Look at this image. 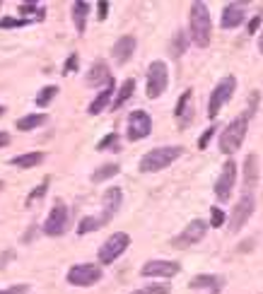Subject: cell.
<instances>
[{"mask_svg": "<svg viewBox=\"0 0 263 294\" xmlns=\"http://www.w3.org/2000/svg\"><path fill=\"white\" fill-rule=\"evenodd\" d=\"M181 266L176 261H148L142 270H140V275L142 278H174V275H179Z\"/></svg>", "mask_w": 263, "mask_h": 294, "instance_id": "obj_14", "label": "cell"}, {"mask_svg": "<svg viewBox=\"0 0 263 294\" xmlns=\"http://www.w3.org/2000/svg\"><path fill=\"white\" fill-rule=\"evenodd\" d=\"M258 51L263 53V31H261V39H258Z\"/></svg>", "mask_w": 263, "mask_h": 294, "instance_id": "obj_41", "label": "cell"}, {"mask_svg": "<svg viewBox=\"0 0 263 294\" xmlns=\"http://www.w3.org/2000/svg\"><path fill=\"white\" fill-rule=\"evenodd\" d=\"M258 24H261V14H258V17H254V19L249 22V34H254V31L258 29Z\"/></svg>", "mask_w": 263, "mask_h": 294, "instance_id": "obj_39", "label": "cell"}, {"mask_svg": "<svg viewBox=\"0 0 263 294\" xmlns=\"http://www.w3.org/2000/svg\"><path fill=\"white\" fill-rule=\"evenodd\" d=\"M5 145H10V135L0 130V147H5Z\"/></svg>", "mask_w": 263, "mask_h": 294, "instance_id": "obj_40", "label": "cell"}, {"mask_svg": "<svg viewBox=\"0 0 263 294\" xmlns=\"http://www.w3.org/2000/svg\"><path fill=\"white\" fill-rule=\"evenodd\" d=\"M191 89H186L184 94H181L179 104H176V109H174V116H176V121H179V126H188L191 123Z\"/></svg>", "mask_w": 263, "mask_h": 294, "instance_id": "obj_20", "label": "cell"}, {"mask_svg": "<svg viewBox=\"0 0 263 294\" xmlns=\"http://www.w3.org/2000/svg\"><path fill=\"white\" fill-rule=\"evenodd\" d=\"M102 280V268L92 263H78L68 270V282L75 287H92Z\"/></svg>", "mask_w": 263, "mask_h": 294, "instance_id": "obj_8", "label": "cell"}, {"mask_svg": "<svg viewBox=\"0 0 263 294\" xmlns=\"http://www.w3.org/2000/svg\"><path fill=\"white\" fill-rule=\"evenodd\" d=\"M246 130H249V113L236 116L232 123H227V128L220 133V152L234 154L246 138Z\"/></svg>", "mask_w": 263, "mask_h": 294, "instance_id": "obj_3", "label": "cell"}, {"mask_svg": "<svg viewBox=\"0 0 263 294\" xmlns=\"http://www.w3.org/2000/svg\"><path fill=\"white\" fill-rule=\"evenodd\" d=\"M133 92H136V80H126V82L118 87V94H116L114 101H111V109H121L126 101L133 97Z\"/></svg>", "mask_w": 263, "mask_h": 294, "instance_id": "obj_23", "label": "cell"}, {"mask_svg": "<svg viewBox=\"0 0 263 294\" xmlns=\"http://www.w3.org/2000/svg\"><path fill=\"white\" fill-rule=\"evenodd\" d=\"M42 123H46V113H29V116L17 121V128L20 130H34V128H39Z\"/></svg>", "mask_w": 263, "mask_h": 294, "instance_id": "obj_25", "label": "cell"}, {"mask_svg": "<svg viewBox=\"0 0 263 294\" xmlns=\"http://www.w3.org/2000/svg\"><path fill=\"white\" fill-rule=\"evenodd\" d=\"M191 290H210L212 294H220V290L224 287V278L220 275H196L194 280L188 282Z\"/></svg>", "mask_w": 263, "mask_h": 294, "instance_id": "obj_17", "label": "cell"}, {"mask_svg": "<svg viewBox=\"0 0 263 294\" xmlns=\"http://www.w3.org/2000/svg\"><path fill=\"white\" fill-rule=\"evenodd\" d=\"M234 181H236V162L234 159H230V162L222 167L220 176H218V181H215V198L222 200V203H227L230 196H232Z\"/></svg>", "mask_w": 263, "mask_h": 294, "instance_id": "obj_12", "label": "cell"}, {"mask_svg": "<svg viewBox=\"0 0 263 294\" xmlns=\"http://www.w3.org/2000/svg\"><path fill=\"white\" fill-rule=\"evenodd\" d=\"M44 162V152H27V154H20V157H12L10 164L20 169H32V167H39Z\"/></svg>", "mask_w": 263, "mask_h": 294, "instance_id": "obj_22", "label": "cell"}, {"mask_svg": "<svg viewBox=\"0 0 263 294\" xmlns=\"http://www.w3.org/2000/svg\"><path fill=\"white\" fill-rule=\"evenodd\" d=\"M111 80H114V77H111L109 65H106L104 60H97V63L90 68V72H87V84H90V87H99V84L106 87Z\"/></svg>", "mask_w": 263, "mask_h": 294, "instance_id": "obj_18", "label": "cell"}, {"mask_svg": "<svg viewBox=\"0 0 263 294\" xmlns=\"http://www.w3.org/2000/svg\"><path fill=\"white\" fill-rule=\"evenodd\" d=\"M118 174V164H104V167H99L94 174H92V181L94 183H102L106 181V179H114Z\"/></svg>", "mask_w": 263, "mask_h": 294, "instance_id": "obj_27", "label": "cell"}, {"mask_svg": "<svg viewBox=\"0 0 263 294\" xmlns=\"http://www.w3.org/2000/svg\"><path fill=\"white\" fill-rule=\"evenodd\" d=\"M68 220H70L68 208L58 200L54 208H51V212H48L46 222H44V234H46V237H60V234H66Z\"/></svg>", "mask_w": 263, "mask_h": 294, "instance_id": "obj_7", "label": "cell"}, {"mask_svg": "<svg viewBox=\"0 0 263 294\" xmlns=\"http://www.w3.org/2000/svg\"><path fill=\"white\" fill-rule=\"evenodd\" d=\"M166 84H169V70H166L164 60H152L148 68V97L157 99L164 94Z\"/></svg>", "mask_w": 263, "mask_h": 294, "instance_id": "obj_5", "label": "cell"}, {"mask_svg": "<svg viewBox=\"0 0 263 294\" xmlns=\"http://www.w3.org/2000/svg\"><path fill=\"white\" fill-rule=\"evenodd\" d=\"M215 133H218V128H215V126H210L208 130H206V133L200 135V140H198V147H200V150H206V147L210 145V138H212Z\"/></svg>", "mask_w": 263, "mask_h": 294, "instance_id": "obj_34", "label": "cell"}, {"mask_svg": "<svg viewBox=\"0 0 263 294\" xmlns=\"http://www.w3.org/2000/svg\"><path fill=\"white\" fill-rule=\"evenodd\" d=\"M46 188H48V179H44V181L39 183V186H36L32 193H29V196H27V205H32V203H36L39 198L46 196Z\"/></svg>", "mask_w": 263, "mask_h": 294, "instance_id": "obj_31", "label": "cell"}, {"mask_svg": "<svg viewBox=\"0 0 263 294\" xmlns=\"http://www.w3.org/2000/svg\"><path fill=\"white\" fill-rule=\"evenodd\" d=\"M152 133V118L148 111H133L128 116V140L138 142L145 140Z\"/></svg>", "mask_w": 263, "mask_h": 294, "instance_id": "obj_10", "label": "cell"}, {"mask_svg": "<svg viewBox=\"0 0 263 294\" xmlns=\"http://www.w3.org/2000/svg\"><path fill=\"white\" fill-rule=\"evenodd\" d=\"M133 51H136V36L126 34V36H121L118 41L114 43L111 56H114V60H116L118 65H126V63L130 60V56H133Z\"/></svg>", "mask_w": 263, "mask_h": 294, "instance_id": "obj_16", "label": "cell"}, {"mask_svg": "<svg viewBox=\"0 0 263 294\" xmlns=\"http://www.w3.org/2000/svg\"><path fill=\"white\" fill-rule=\"evenodd\" d=\"M206 232H208V224L203 222V220H194V222H188V227L181 232L179 237L172 239V246L184 251V249H188V246L198 244L200 239L206 237Z\"/></svg>", "mask_w": 263, "mask_h": 294, "instance_id": "obj_11", "label": "cell"}, {"mask_svg": "<svg viewBox=\"0 0 263 294\" xmlns=\"http://www.w3.org/2000/svg\"><path fill=\"white\" fill-rule=\"evenodd\" d=\"M75 68H78V56H70V58H68V63H66V68H63V72L68 75V72H72Z\"/></svg>", "mask_w": 263, "mask_h": 294, "instance_id": "obj_37", "label": "cell"}, {"mask_svg": "<svg viewBox=\"0 0 263 294\" xmlns=\"http://www.w3.org/2000/svg\"><path fill=\"white\" fill-rule=\"evenodd\" d=\"M169 292H172V287L166 282H154V285H145V287H140V290L130 294H169Z\"/></svg>", "mask_w": 263, "mask_h": 294, "instance_id": "obj_28", "label": "cell"}, {"mask_svg": "<svg viewBox=\"0 0 263 294\" xmlns=\"http://www.w3.org/2000/svg\"><path fill=\"white\" fill-rule=\"evenodd\" d=\"M234 89H236V77L234 75H227V77H222L220 82H218V87H215L212 94H210V104H208V116L210 118H215V116L222 111V106L232 99Z\"/></svg>", "mask_w": 263, "mask_h": 294, "instance_id": "obj_4", "label": "cell"}, {"mask_svg": "<svg viewBox=\"0 0 263 294\" xmlns=\"http://www.w3.org/2000/svg\"><path fill=\"white\" fill-rule=\"evenodd\" d=\"M20 14H22V19H44V7L42 5H36V2H22L20 5Z\"/></svg>", "mask_w": 263, "mask_h": 294, "instance_id": "obj_26", "label": "cell"}, {"mask_svg": "<svg viewBox=\"0 0 263 294\" xmlns=\"http://www.w3.org/2000/svg\"><path fill=\"white\" fill-rule=\"evenodd\" d=\"M58 94V87L56 84H48V87H44L42 92H39V97H36V106H48L51 101H54V97Z\"/></svg>", "mask_w": 263, "mask_h": 294, "instance_id": "obj_29", "label": "cell"}, {"mask_svg": "<svg viewBox=\"0 0 263 294\" xmlns=\"http://www.w3.org/2000/svg\"><path fill=\"white\" fill-rule=\"evenodd\" d=\"M102 203H104V210H102V215H97L99 227L109 224L111 220H114V215L118 212L121 203H124V193H121V188H116V186L106 188V193H104V200H102Z\"/></svg>", "mask_w": 263, "mask_h": 294, "instance_id": "obj_13", "label": "cell"}, {"mask_svg": "<svg viewBox=\"0 0 263 294\" xmlns=\"http://www.w3.org/2000/svg\"><path fill=\"white\" fill-rule=\"evenodd\" d=\"M0 188H2V181H0Z\"/></svg>", "mask_w": 263, "mask_h": 294, "instance_id": "obj_43", "label": "cell"}, {"mask_svg": "<svg viewBox=\"0 0 263 294\" xmlns=\"http://www.w3.org/2000/svg\"><path fill=\"white\" fill-rule=\"evenodd\" d=\"M128 244H130V237H128L126 232H116V234H111V237L102 244V249H99V263H102V266L114 263V261H116L126 249H128Z\"/></svg>", "mask_w": 263, "mask_h": 294, "instance_id": "obj_6", "label": "cell"}, {"mask_svg": "<svg viewBox=\"0 0 263 294\" xmlns=\"http://www.w3.org/2000/svg\"><path fill=\"white\" fill-rule=\"evenodd\" d=\"M2 113H5V109H2V106H0V116H2Z\"/></svg>", "mask_w": 263, "mask_h": 294, "instance_id": "obj_42", "label": "cell"}, {"mask_svg": "<svg viewBox=\"0 0 263 294\" xmlns=\"http://www.w3.org/2000/svg\"><path fill=\"white\" fill-rule=\"evenodd\" d=\"M114 142H116V133H111V135H106V138H104V140H102V142L97 145V150H106V147H111Z\"/></svg>", "mask_w": 263, "mask_h": 294, "instance_id": "obj_36", "label": "cell"}, {"mask_svg": "<svg viewBox=\"0 0 263 294\" xmlns=\"http://www.w3.org/2000/svg\"><path fill=\"white\" fill-rule=\"evenodd\" d=\"M184 154V147L179 145H169V147H154L150 152H145V157L140 159V171L142 174H154V171H162L169 164H174Z\"/></svg>", "mask_w": 263, "mask_h": 294, "instance_id": "obj_2", "label": "cell"}, {"mask_svg": "<svg viewBox=\"0 0 263 294\" xmlns=\"http://www.w3.org/2000/svg\"><path fill=\"white\" fill-rule=\"evenodd\" d=\"M246 17V2H227L220 17L222 29H236Z\"/></svg>", "mask_w": 263, "mask_h": 294, "instance_id": "obj_15", "label": "cell"}, {"mask_svg": "<svg viewBox=\"0 0 263 294\" xmlns=\"http://www.w3.org/2000/svg\"><path fill=\"white\" fill-rule=\"evenodd\" d=\"M210 36H212V22H210V12L206 2H194L191 5V41L200 48L210 46Z\"/></svg>", "mask_w": 263, "mask_h": 294, "instance_id": "obj_1", "label": "cell"}, {"mask_svg": "<svg viewBox=\"0 0 263 294\" xmlns=\"http://www.w3.org/2000/svg\"><path fill=\"white\" fill-rule=\"evenodd\" d=\"M32 19H12V17H2L0 19V29H14V27H27Z\"/></svg>", "mask_w": 263, "mask_h": 294, "instance_id": "obj_32", "label": "cell"}, {"mask_svg": "<svg viewBox=\"0 0 263 294\" xmlns=\"http://www.w3.org/2000/svg\"><path fill=\"white\" fill-rule=\"evenodd\" d=\"M97 14H99V19H106V14H109V2H99Z\"/></svg>", "mask_w": 263, "mask_h": 294, "instance_id": "obj_38", "label": "cell"}, {"mask_svg": "<svg viewBox=\"0 0 263 294\" xmlns=\"http://www.w3.org/2000/svg\"><path fill=\"white\" fill-rule=\"evenodd\" d=\"M72 22H75V29H78V34H84V29H87V12H90V2H72Z\"/></svg>", "mask_w": 263, "mask_h": 294, "instance_id": "obj_21", "label": "cell"}, {"mask_svg": "<svg viewBox=\"0 0 263 294\" xmlns=\"http://www.w3.org/2000/svg\"><path fill=\"white\" fill-rule=\"evenodd\" d=\"M0 5H2V2H0Z\"/></svg>", "mask_w": 263, "mask_h": 294, "instance_id": "obj_44", "label": "cell"}, {"mask_svg": "<svg viewBox=\"0 0 263 294\" xmlns=\"http://www.w3.org/2000/svg\"><path fill=\"white\" fill-rule=\"evenodd\" d=\"M224 220H227V217H224V212H222L220 208H210V224H212V227H222Z\"/></svg>", "mask_w": 263, "mask_h": 294, "instance_id": "obj_33", "label": "cell"}, {"mask_svg": "<svg viewBox=\"0 0 263 294\" xmlns=\"http://www.w3.org/2000/svg\"><path fill=\"white\" fill-rule=\"evenodd\" d=\"M114 94H116V92H114V80H111V82L106 84V87H104L102 92H99L97 97H94V101L90 104V109H87V111L92 113V116L102 113L104 109H106V106H109V101H111V97H114Z\"/></svg>", "mask_w": 263, "mask_h": 294, "instance_id": "obj_19", "label": "cell"}, {"mask_svg": "<svg viewBox=\"0 0 263 294\" xmlns=\"http://www.w3.org/2000/svg\"><path fill=\"white\" fill-rule=\"evenodd\" d=\"M0 294H29V285H12V287L0 290Z\"/></svg>", "mask_w": 263, "mask_h": 294, "instance_id": "obj_35", "label": "cell"}, {"mask_svg": "<svg viewBox=\"0 0 263 294\" xmlns=\"http://www.w3.org/2000/svg\"><path fill=\"white\" fill-rule=\"evenodd\" d=\"M186 46H188L186 34H184V31H176V34H174V43H172V53H174V56H181V53L186 51Z\"/></svg>", "mask_w": 263, "mask_h": 294, "instance_id": "obj_30", "label": "cell"}, {"mask_svg": "<svg viewBox=\"0 0 263 294\" xmlns=\"http://www.w3.org/2000/svg\"><path fill=\"white\" fill-rule=\"evenodd\" d=\"M244 176H246V186H244V191L246 193H251L254 191V186H256V157L254 154H249L246 157V164H244Z\"/></svg>", "mask_w": 263, "mask_h": 294, "instance_id": "obj_24", "label": "cell"}, {"mask_svg": "<svg viewBox=\"0 0 263 294\" xmlns=\"http://www.w3.org/2000/svg\"><path fill=\"white\" fill-rule=\"evenodd\" d=\"M256 210V200H254V193H244L242 200L234 205V210H232V217H230V232L236 234L244 224L249 222V217L254 215Z\"/></svg>", "mask_w": 263, "mask_h": 294, "instance_id": "obj_9", "label": "cell"}]
</instances>
